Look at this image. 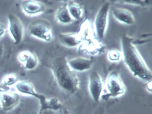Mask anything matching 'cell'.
<instances>
[{"mask_svg":"<svg viewBox=\"0 0 152 114\" xmlns=\"http://www.w3.org/2000/svg\"><path fill=\"white\" fill-rule=\"evenodd\" d=\"M69 14L74 20H79L83 16V9L80 5L72 1H69L67 6Z\"/></svg>","mask_w":152,"mask_h":114,"instance_id":"e0dca14e","label":"cell"},{"mask_svg":"<svg viewBox=\"0 0 152 114\" xmlns=\"http://www.w3.org/2000/svg\"><path fill=\"white\" fill-rule=\"evenodd\" d=\"M109 2L104 3L99 8L95 18V32L99 40L104 39L108 25V15L110 9Z\"/></svg>","mask_w":152,"mask_h":114,"instance_id":"5b68a950","label":"cell"},{"mask_svg":"<svg viewBox=\"0 0 152 114\" xmlns=\"http://www.w3.org/2000/svg\"><path fill=\"white\" fill-rule=\"evenodd\" d=\"M20 100L17 93L4 89L0 86V104L4 110H9L15 107Z\"/></svg>","mask_w":152,"mask_h":114,"instance_id":"9c48e42d","label":"cell"},{"mask_svg":"<svg viewBox=\"0 0 152 114\" xmlns=\"http://www.w3.org/2000/svg\"><path fill=\"white\" fill-rule=\"evenodd\" d=\"M15 88L20 93L33 96L38 99L40 103L41 111L48 109L49 100L44 95L36 92L31 83L27 81L18 82L15 84Z\"/></svg>","mask_w":152,"mask_h":114,"instance_id":"52a82bcc","label":"cell"},{"mask_svg":"<svg viewBox=\"0 0 152 114\" xmlns=\"http://www.w3.org/2000/svg\"><path fill=\"white\" fill-rule=\"evenodd\" d=\"M92 59L79 57L67 61V64L73 71L83 72L91 68L93 64Z\"/></svg>","mask_w":152,"mask_h":114,"instance_id":"4fadbf2b","label":"cell"},{"mask_svg":"<svg viewBox=\"0 0 152 114\" xmlns=\"http://www.w3.org/2000/svg\"><path fill=\"white\" fill-rule=\"evenodd\" d=\"M114 17L120 23L126 25L133 24L135 18L133 14L128 10L123 8H115L113 12Z\"/></svg>","mask_w":152,"mask_h":114,"instance_id":"9a60e30c","label":"cell"},{"mask_svg":"<svg viewBox=\"0 0 152 114\" xmlns=\"http://www.w3.org/2000/svg\"><path fill=\"white\" fill-rule=\"evenodd\" d=\"M54 76L59 86L68 93L75 92L79 86L78 77L68 65L65 58L55 60L52 66Z\"/></svg>","mask_w":152,"mask_h":114,"instance_id":"7a4b0ae2","label":"cell"},{"mask_svg":"<svg viewBox=\"0 0 152 114\" xmlns=\"http://www.w3.org/2000/svg\"><path fill=\"white\" fill-rule=\"evenodd\" d=\"M106 88L108 96L116 97L123 95L126 88L119 74L116 71L111 72L107 78Z\"/></svg>","mask_w":152,"mask_h":114,"instance_id":"8992f818","label":"cell"},{"mask_svg":"<svg viewBox=\"0 0 152 114\" xmlns=\"http://www.w3.org/2000/svg\"><path fill=\"white\" fill-rule=\"evenodd\" d=\"M3 53V47L1 43H0V57L2 56Z\"/></svg>","mask_w":152,"mask_h":114,"instance_id":"7402d4cb","label":"cell"},{"mask_svg":"<svg viewBox=\"0 0 152 114\" xmlns=\"http://www.w3.org/2000/svg\"><path fill=\"white\" fill-rule=\"evenodd\" d=\"M18 82V78L15 74H8L3 77L2 81V85L4 87H8L15 85Z\"/></svg>","mask_w":152,"mask_h":114,"instance_id":"ac0fdd59","label":"cell"},{"mask_svg":"<svg viewBox=\"0 0 152 114\" xmlns=\"http://www.w3.org/2000/svg\"><path fill=\"white\" fill-rule=\"evenodd\" d=\"M122 57V54L118 50L112 49L108 51L107 58L112 62H117Z\"/></svg>","mask_w":152,"mask_h":114,"instance_id":"d6986e66","label":"cell"},{"mask_svg":"<svg viewBox=\"0 0 152 114\" xmlns=\"http://www.w3.org/2000/svg\"><path fill=\"white\" fill-rule=\"evenodd\" d=\"M58 38L63 45L69 48L79 46L80 43V37L79 33H61L58 34Z\"/></svg>","mask_w":152,"mask_h":114,"instance_id":"5bb4252c","label":"cell"},{"mask_svg":"<svg viewBox=\"0 0 152 114\" xmlns=\"http://www.w3.org/2000/svg\"><path fill=\"white\" fill-rule=\"evenodd\" d=\"M134 40L127 35L121 38L122 54L124 61L132 74L143 81H151L152 74L142 56L134 45Z\"/></svg>","mask_w":152,"mask_h":114,"instance_id":"6da1fadb","label":"cell"},{"mask_svg":"<svg viewBox=\"0 0 152 114\" xmlns=\"http://www.w3.org/2000/svg\"><path fill=\"white\" fill-rule=\"evenodd\" d=\"M22 8L26 15H35L45 12L46 7L39 1H24L22 2Z\"/></svg>","mask_w":152,"mask_h":114,"instance_id":"8fae6325","label":"cell"},{"mask_svg":"<svg viewBox=\"0 0 152 114\" xmlns=\"http://www.w3.org/2000/svg\"><path fill=\"white\" fill-rule=\"evenodd\" d=\"M18 58L24 65L26 69L33 70L38 65V59L34 53L28 50L23 51L18 53Z\"/></svg>","mask_w":152,"mask_h":114,"instance_id":"7c38bea8","label":"cell"},{"mask_svg":"<svg viewBox=\"0 0 152 114\" xmlns=\"http://www.w3.org/2000/svg\"><path fill=\"white\" fill-rule=\"evenodd\" d=\"M9 31L15 44H19L23 40L24 35V27L20 19L14 14H9Z\"/></svg>","mask_w":152,"mask_h":114,"instance_id":"ba28073f","label":"cell"},{"mask_svg":"<svg viewBox=\"0 0 152 114\" xmlns=\"http://www.w3.org/2000/svg\"><path fill=\"white\" fill-rule=\"evenodd\" d=\"M56 18L58 23L65 25L72 24L74 21L69 14L67 6H62L57 10Z\"/></svg>","mask_w":152,"mask_h":114,"instance_id":"2e32d148","label":"cell"},{"mask_svg":"<svg viewBox=\"0 0 152 114\" xmlns=\"http://www.w3.org/2000/svg\"><path fill=\"white\" fill-rule=\"evenodd\" d=\"M78 33L81 40L79 46L80 51L94 56L104 52L105 47L98 39L88 19H86L82 24Z\"/></svg>","mask_w":152,"mask_h":114,"instance_id":"3957f363","label":"cell"},{"mask_svg":"<svg viewBox=\"0 0 152 114\" xmlns=\"http://www.w3.org/2000/svg\"><path fill=\"white\" fill-rule=\"evenodd\" d=\"M89 90L91 97L95 101H98L103 93V83L99 74L93 71L89 76Z\"/></svg>","mask_w":152,"mask_h":114,"instance_id":"30bf717a","label":"cell"},{"mask_svg":"<svg viewBox=\"0 0 152 114\" xmlns=\"http://www.w3.org/2000/svg\"><path fill=\"white\" fill-rule=\"evenodd\" d=\"M28 32L30 35L42 40L50 42L52 40L51 25L45 19H37L32 22L28 26Z\"/></svg>","mask_w":152,"mask_h":114,"instance_id":"277c9868","label":"cell"},{"mask_svg":"<svg viewBox=\"0 0 152 114\" xmlns=\"http://www.w3.org/2000/svg\"><path fill=\"white\" fill-rule=\"evenodd\" d=\"M5 28L4 26L1 23H0V38H1L5 35Z\"/></svg>","mask_w":152,"mask_h":114,"instance_id":"44dd1931","label":"cell"},{"mask_svg":"<svg viewBox=\"0 0 152 114\" xmlns=\"http://www.w3.org/2000/svg\"><path fill=\"white\" fill-rule=\"evenodd\" d=\"M128 4H133V5H140L141 6H145L149 4L150 1H124Z\"/></svg>","mask_w":152,"mask_h":114,"instance_id":"ffe728a7","label":"cell"}]
</instances>
